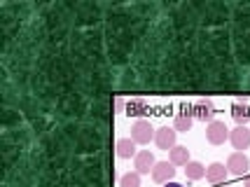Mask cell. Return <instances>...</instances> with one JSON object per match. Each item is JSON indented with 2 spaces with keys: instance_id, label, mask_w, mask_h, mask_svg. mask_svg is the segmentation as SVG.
<instances>
[{
  "instance_id": "6da1fadb",
  "label": "cell",
  "mask_w": 250,
  "mask_h": 187,
  "mask_svg": "<svg viewBox=\"0 0 250 187\" xmlns=\"http://www.w3.org/2000/svg\"><path fill=\"white\" fill-rule=\"evenodd\" d=\"M189 115L194 117L196 122H210L215 120V108H213V101L210 99H199L189 105Z\"/></svg>"
},
{
  "instance_id": "7a4b0ae2",
  "label": "cell",
  "mask_w": 250,
  "mask_h": 187,
  "mask_svg": "<svg viewBox=\"0 0 250 187\" xmlns=\"http://www.w3.org/2000/svg\"><path fill=\"white\" fill-rule=\"evenodd\" d=\"M154 129H152V124L147 120H138L133 126H131V141L136 145H147L150 141H154Z\"/></svg>"
},
{
  "instance_id": "3957f363",
  "label": "cell",
  "mask_w": 250,
  "mask_h": 187,
  "mask_svg": "<svg viewBox=\"0 0 250 187\" xmlns=\"http://www.w3.org/2000/svg\"><path fill=\"white\" fill-rule=\"evenodd\" d=\"M225 166H227V171L231 173V176L246 178L248 176V168H250V159L243 152H231L227 157V164Z\"/></svg>"
},
{
  "instance_id": "277c9868",
  "label": "cell",
  "mask_w": 250,
  "mask_h": 187,
  "mask_svg": "<svg viewBox=\"0 0 250 187\" xmlns=\"http://www.w3.org/2000/svg\"><path fill=\"white\" fill-rule=\"evenodd\" d=\"M206 138L210 145H222L225 141H229V129L225 122L220 120H213L210 124L206 126Z\"/></svg>"
},
{
  "instance_id": "5b68a950",
  "label": "cell",
  "mask_w": 250,
  "mask_h": 187,
  "mask_svg": "<svg viewBox=\"0 0 250 187\" xmlns=\"http://www.w3.org/2000/svg\"><path fill=\"white\" fill-rule=\"evenodd\" d=\"M175 178V166L171 162H157L152 168V180L157 185H166V183H173Z\"/></svg>"
},
{
  "instance_id": "8992f818",
  "label": "cell",
  "mask_w": 250,
  "mask_h": 187,
  "mask_svg": "<svg viewBox=\"0 0 250 187\" xmlns=\"http://www.w3.org/2000/svg\"><path fill=\"white\" fill-rule=\"evenodd\" d=\"M175 136H178V131H175L173 126H162L159 131L154 133V143H157L159 150L171 152V150L175 147Z\"/></svg>"
},
{
  "instance_id": "52a82bcc",
  "label": "cell",
  "mask_w": 250,
  "mask_h": 187,
  "mask_svg": "<svg viewBox=\"0 0 250 187\" xmlns=\"http://www.w3.org/2000/svg\"><path fill=\"white\" fill-rule=\"evenodd\" d=\"M229 143L234 145V150H248L250 147V126H236L234 131H229Z\"/></svg>"
},
{
  "instance_id": "ba28073f",
  "label": "cell",
  "mask_w": 250,
  "mask_h": 187,
  "mask_svg": "<svg viewBox=\"0 0 250 187\" xmlns=\"http://www.w3.org/2000/svg\"><path fill=\"white\" fill-rule=\"evenodd\" d=\"M154 164H157V159H154V154L150 150H141V152L136 154V159H133V168H136V173H152Z\"/></svg>"
},
{
  "instance_id": "9c48e42d",
  "label": "cell",
  "mask_w": 250,
  "mask_h": 187,
  "mask_svg": "<svg viewBox=\"0 0 250 187\" xmlns=\"http://www.w3.org/2000/svg\"><path fill=\"white\" fill-rule=\"evenodd\" d=\"M229 171L225 164H220V162H213L210 166H206V180L210 185H222L225 180H227Z\"/></svg>"
},
{
  "instance_id": "30bf717a",
  "label": "cell",
  "mask_w": 250,
  "mask_h": 187,
  "mask_svg": "<svg viewBox=\"0 0 250 187\" xmlns=\"http://www.w3.org/2000/svg\"><path fill=\"white\" fill-rule=\"evenodd\" d=\"M231 117H234V122H236L239 126H248L250 124V103L236 101V103L231 105Z\"/></svg>"
},
{
  "instance_id": "8fae6325",
  "label": "cell",
  "mask_w": 250,
  "mask_h": 187,
  "mask_svg": "<svg viewBox=\"0 0 250 187\" xmlns=\"http://www.w3.org/2000/svg\"><path fill=\"white\" fill-rule=\"evenodd\" d=\"M115 152H117V157H122V159H136V143L131 141V138H120L117 143H115Z\"/></svg>"
},
{
  "instance_id": "7c38bea8",
  "label": "cell",
  "mask_w": 250,
  "mask_h": 187,
  "mask_svg": "<svg viewBox=\"0 0 250 187\" xmlns=\"http://www.w3.org/2000/svg\"><path fill=\"white\" fill-rule=\"evenodd\" d=\"M168 162L173 166H187L192 159H189V150H187L185 145H175L173 150L168 152Z\"/></svg>"
},
{
  "instance_id": "4fadbf2b",
  "label": "cell",
  "mask_w": 250,
  "mask_h": 187,
  "mask_svg": "<svg viewBox=\"0 0 250 187\" xmlns=\"http://www.w3.org/2000/svg\"><path fill=\"white\" fill-rule=\"evenodd\" d=\"M192 124H194V117L189 115V110L187 112H180V115H175V120H173V129L178 133H185L192 129Z\"/></svg>"
},
{
  "instance_id": "5bb4252c",
  "label": "cell",
  "mask_w": 250,
  "mask_h": 187,
  "mask_svg": "<svg viewBox=\"0 0 250 187\" xmlns=\"http://www.w3.org/2000/svg\"><path fill=\"white\" fill-rule=\"evenodd\" d=\"M145 112H147V103L143 99H131L129 103H126V115H129V117H141Z\"/></svg>"
},
{
  "instance_id": "9a60e30c",
  "label": "cell",
  "mask_w": 250,
  "mask_h": 187,
  "mask_svg": "<svg viewBox=\"0 0 250 187\" xmlns=\"http://www.w3.org/2000/svg\"><path fill=\"white\" fill-rule=\"evenodd\" d=\"M185 176L189 180H201V178H206V166L199 164V162H189L185 166Z\"/></svg>"
},
{
  "instance_id": "2e32d148",
  "label": "cell",
  "mask_w": 250,
  "mask_h": 187,
  "mask_svg": "<svg viewBox=\"0 0 250 187\" xmlns=\"http://www.w3.org/2000/svg\"><path fill=\"white\" fill-rule=\"evenodd\" d=\"M120 187H141V173L136 171H129L120 178Z\"/></svg>"
},
{
  "instance_id": "e0dca14e",
  "label": "cell",
  "mask_w": 250,
  "mask_h": 187,
  "mask_svg": "<svg viewBox=\"0 0 250 187\" xmlns=\"http://www.w3.org/2000/svg\"><path fill=\"white\" fill-rule=\"evenodd\" d=\"M124 105H126V101H124V99H120V96H117V99H115V110H117V112H122V110H124Z\"/></svg>"
},
{
  "instance_id": "ac0fdd59",
  "label": "cell",
  "mask_w": 250,
  "mask_h": 187,
  "mask_svg": "<svg viewBox=\"0 0 250 187\" xmlns=\"http://www.w3.org/2000/svg\"><path fill=\"white\" fill-rule=\"evenodd\" d=\"M243 187H250V176L243 178Z\"/></svg>"
},
{
  "instance_id": "d6986e66",
  "label": "cell",
  "mask_w": 250,
  "mask_h": 187,
  "mask_svg": "<svg viewBox=\"0 0 250 187\" xmlns=\"http://www.w3.org/2000/svg\"><path fill=\"white\" fill-rule=\"evenodd\" d=\"M164 187H183V185H180V183H166Z\"/></svg>"
}]
</instances>
